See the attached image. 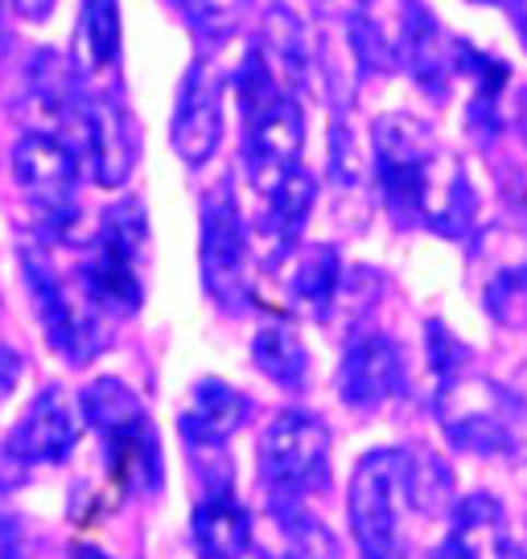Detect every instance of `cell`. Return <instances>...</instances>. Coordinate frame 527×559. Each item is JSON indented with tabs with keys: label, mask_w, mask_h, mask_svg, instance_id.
<instances>
[{
	"label": "cell",
	"mask_w": 527,
	"mask_h": 559,
	"mask_svg": "<svg viewBox=\"0 0 527 559\" xmlns=\"http://www.w3.org/2000/svg\"><path fill=\"white\" fill-rule=\"evenodd\" d=\"M186 416L194 424H202L207 432H214V437L231 440L247 419V395L235 391L231 383H223V379H202L194 386V403Z\"/></svg>",
	"instance_id": "cell-24"
},
{
	"label": "cell",
	"mask_w": 527,
	"mask_h": 559,
	"mask_svg": "<svg viewBox=\"0 0 527 559\" xmlns=\"http://www.w3.org/2000/svg\"><path fill=\"white\" fill-rule=\"evenodd\" d=\"M400 62H405L408 79L429 95H445L449 79L461 74L457 67V53L461 41H449V34L441 29V21L429 13V4L421 0H408L405 4V25H400Z\"/></svg>",
	"instance_id": "cell-15"
},
{
	"label": "cell",
	"mask_w": 527,
	"mask_h": 559,
	"mask_svg": "<svg viewBox=\"0 0 527 559\" xmlns=\"http://www.w3.org/2000/svg\"><path fill=\"white\" fill-rule=\"evenodd\" d=\"M0 539H21V514L9 502V486L0 481Z\"/></svg>",
	"instance_id": "cell-29"
},
{
	"label": "cell",
	"mask_w": 527,
	"mask_h": 559,
	"mask_svg": "<svg viewBox=\"0 0 527 559\" xmlns=\"http://www.w3.org/2000/svg\"><path fill=\"white\" fill-rule=\"evenodd\" d=\"M375 177L387 214L400 227H429L445 239L475 230L478 198L454 153H445L433 128L408 111H387L371 128Z\"/></svg>",
	"instance_id": "cell-1"
},
{
	"label": "cell",
	"mask_w": 527,
	"mask_h": 559,
	"mask_svg": "<svg viewBox=\"0 0 527 559\" xmlns=\"http://www.w3.org/2000/svg\"><path fill=\"white\" fill-rule=\"evenodd\" d=\"M379 297V276L371 272V267H351V272H342V284H338V297H335V309L326 317V325L335 321V325H359V317L367 313L371 305Z\"/></svg>",
	"instance_id": "cell-25"
},
{
	"label": "cell",
	"mask_w": 527,
	"mask_h": 559,
	"mask_svg": "<svg viewBox=\"0 0 527 559\" xmlns=\"http://www.w3.org/2000/svg\"><path fill=\"white\" fill-rule=\"evenodd\" d=\"M91 177L116 190L128 181L132 165H137V140L132 128L124 120V111L116 99H107L99 91H91V144H87Z\"/></svg>",
	"instance_id": "cell-17"
},
{
	"label": "cell",
	"mask_w": 527,
	"mask_h": 559,
	"mask_svg": "<svg viewBox=\"0 0 527 559\" xmlns=\"http://www.w3.org/2000/svg\"><path fill=\"white\" fill-rule=\"evenodd\" d=\"M79 174L83 153L54 132L34 128L13 148V177L50 239H67L79 218Z\"/></svg>",
	"instance_id": "cell-8"
},
{
	"label": "cell",
	"mask_w": 527,
	"mask_h": 559,
	"mask_svg": "<svg viewBox=\"0 0 527 559\" xmlns=\"http://www.w3.org/2000/svg\"><path fill=\"white\" fill-rule=\"evenodd\" d=\"M181 9L194 21V29H202L207 37H223L247 17L251 0H181Z\"/></svg>",
	"instance_id": "cell-26"
},
{
	"label": "cell",
	"mask_w": 527,
	"mask_h": 559,
	"mask_svg": "<svg viewBox=\"0 0 527 559\" xmlns=\"http://www.w3.org/2000/svg\"><path fill=\"white\" fill-rule=\"evenodd\" d=\"M239 107H244V160L256 193L272 190L277 181L301 169L305 148V116L297 91L281 83V74L268 67L264 50L247 53L239 70Z\"/></svg>",
	"instance_id": "cell-3"
},
{
	"label": "cell",
	"mask_w": 527,
	"mask_h": 559,
	"mask_svg": "<svg viewBox=\"0 0 527 559\" xmlns=\"http://www.w3.org/2000/svg\"><path fill=\"white\" fill-rule=\"evenodd\" d=\"M9 9L21 13V17H30V21H46L50 17V9H54V0H9Z\"/></svg>",
	"instance_id": "cell-30"
},
{
	"label": "cell",
	"mask_w": 527,
	"mask_h": 559,
	"mask_svg": "<svg viewBox=\"0 0 527 559\" xmlns=\"http://www.w3.org/2000/svg\"><path fill=\"white\" fill-rule=\"evenodd\" d=\"M181 444H186V456L194 465V477L202 481V498H214V493H235V461H231V449L223 437L207 432L202 424H194L190 416H181Z\"/></svg>",
	"instance_id": "cell-23"
},
{
	"label": "cell",
	"mask_w": 527,
	"mask_h": 559,
	"mask_svg": "<svg viewBox=\"0 0 527 559\" xmlns=\"http://www.w3.org/2000/svg\"><path fill=\"white\" fill-rule=\"evenodd\" d=\"M219 140H223V79L207 58H198L177 91L174 153L190 169H198L219 153Z\"/></svg>",
	"instance_id": "cell-12"
},
{
	"label": "cell",
	"mask_w": 527,
	"mask_h": 559,
	"mask_svg": "<svg viewBox=\"0 0 527 559\" xmlns=\"http://www.w3.org/2000/svg\"><path fill=\"white\" fill-rule=\"evenodd\" d=\"M264 559H338L335 535L293 498H268V543Z\"/></svg>",
	"instance_id": "cell-18"
},
{
	"label": "cell",
	"mask_w": 527,
	"mask_h": 559,
	"mask_svg": "<svg viewBox=\"0 0 527 559\" xmlns=\"http://www.w3.org/2000/svg\"><path fill=\"white\" fill-rule=\"evenodd\" d=\"M293 260V272H289V309L301 317H314V321H326L330 309H335L338 284H342V260H338L335 247L326 243H309L289 255Z\"/></svg>",
	"instance_id": "cell-19"
},
{
	"label": "cell",
	"mask_w": 527,
	"mask_h": 559,
	"mask_svg": "<svg viewBox=\"0 0 527 559\" xmlns=\"http://www.w3.org/2000/svg\"><path fill=\"white\" fill-rule=\"evenodd\" d=\"M466 358H470V349L461 346L441 321H429V362L437 370V379H449L457 370H466Z\"/></svg>",
	"instance_id": "cell-27"
},
{
	"label": "cell",
	"mask_w": 527,
	"mask_h": 559,
	"mask_svg": "<svg viewBox=\"0 0 527 559\" xmlns=\"http://www.w3.org/2000/svg\"><path fill=\"white\" fill-rule=\"evenodd\" d=\"M260 477L268 498L305 502L309 493L330 486V432L314 412L284 407L264 428L260 440Z\"/></svg>",
	"instance_id": "cell-9"
},
{
	"label": "cell",
	"mask_w": 527,
	"mask_h": 559,
	"mask_svg": "<svg viewBox=\"0 0 527 559\" xmlns=\"http://www.w3.org/2000/svg\"><path fill=\"white\" fill-rule=\"evenodd\" d=\"M437 419L445 437L466 453L515 456L527 449V412L519 400L475 370L437 379Z\"/></svg>",
	"instance_id": "cell-6"
},
{
	"label": "cell",
	"mask_w": 527,
	"mask_h": 559,
	"mask_svg": "<svg viewBox=\"0 0 527 559\" xmlns=\"http://www.w3.org/2000/svg\"><path fill=\"white\" fill-rule=\"evenodd\" d=\"M144 263H149V218L141 198H120L104 210L99 230L74 276L95 309L107 317H132L144 305Z\"/></svg>",
	"instance_id": "cell-5"
},
{
	"label": "cell",
	"mask_w": 527,
	"mask_h": 559,
	"mask_svg": "<svg viewBox=\"0 0 527 559\" xmlns=\"http://www.w3.org/2000/svg\"><path fill=\"white\" fill-rule=\"evenodd\" d=\"M445 547L454 559H527L524 547L511 539L507 514L491 493H466L449 510Z\"/></svg>",
	"instance_id": "cell-16"
},
{
	"label": "cell",
	"mask_w": 527,
	"mask_h": 559,
	"mask_svg": "<svg viewBox=\"0 0 527 559\" xmlns=\"http://www.w3.org/2000/svg\"><path fill=\"white\" fill-rule=\"evenodd\" d=\"M454 507V473L445 461L417 449L367 453L347 493L363 559H412V519H441Z\"/></svg>",
	"instance_id": "cell-2"
},
{
	"label": "cell",
	"mask_w": 527,
	"mask_h": 559,
	"mask_svg": "<svg viewBox=\"0 0 527 559\" xmlns=\"http://www.w3.org/2000/svg\"><path fill=\"white\" fill-rule=\"evenodd\" d=\"M198 260H202V284L214 305L227 313H244L251 305V247H247V227L231 181H219L202 198Z\"/></svg>",
	"instance_id": "cell-10"
},
{
	"label": "cell",
	"mask_w": 527,
	"mask_h": 559,
	"mask_svg": "<svg viewBox=\"0 0 527 559\" xmlns=\"http://www.w3.org/2000/svg\"><path fill=\"white\" fill-rule=\"evenodd\" d=\"M190 535L207 559H239L251 547V514L235 502V493H214L194 507Z\"/></svg>",
	"instance_id": "cell-20"
},
{
	"label": "cell",
	"mask_w": 527,
	"mask_h": 559,
	"mask_svg": "<svg viewBox=\"0 0 527 559\" xmlns=\"http://www.w3.org/2000/svg\"><path fill=\"white\" fill-rule=\"evenodd\" d=\"M405 386V358L387 333H359L342 354L338 395L354 412H379Z\"/></svg>",
	"instance_id": "cell-13"
},
{
	"label": "cell",
	"mask_w": 527,
	"mask_h": 559,
	"mask_svg": "<svg viewBox=\"0 0 527 559\" xmlns=\"http://www.w3.org/2000/svg\"><path fill=\"white\" fill-rule=\"evenodd\" d=\"M0 559H25L21 539H0Z\"/></svg>",
	"instance_id": "cell-32"
},
{
	"label": "cell",
	"mask_w": 527,
	"mask_h": 559,
	"mask_svg": "<svg viewBox=\"0 0 527 559\" xmlns=\"http://www.w3.org/2000/svg\"><path fill=\"white\" fill-rule=\"evenodd\" d=\"M74 440H79V419L71 400L62 395V386H46L9 432L0 449V465L21 473L34 465H62L74 453Z\"/></svg>",
	"instance_id": "cell-11"
},
{
	"label": "cell",
	"mask_w": 527,
	"mask_h": 559,
	"mask_svg": "<svg viewBox=\"0 0 527 559\" xmlns=\"http://www.w3.org/2000/svg\"><path fill=\"white\" fill-rule=\"evenodd\" d=\"M478 263L482 272V300L491 317L503 325H515V305L527 300V235L519 227L494 223L478 235Z\"/></svg>",
	"instance_id": "cell-14"
},
{
	"label": "cell",
	"mask_w": 527,
	"mask_h": 559,
	"mask_svg": "<svg viewBox=\"0 0 527 559\" xmlns=\"http://www.w3.org/2000/svg\"><path fill=\"white\" fill-rule=\"evenodd\" d=\"M482 4H507V0H482Z\"/></svg>",
	"instance_id": "cell-34"
},
{
	"label": "cell",
	"mask_w": 527,
	"mask_h": 559,
	"mask_svg": "<svg viewBox=\"0 0 527 559\" xmlns=\"http://www.w3.org/2000/svg\"><path fill=\"white\" fill-rule=\"evenodd\" d=\"M21 272H25V288L37 309V321L46 330L50 342L71 367H87L91 358L107 346V321L112 317L104 309H95L91 297L83 293L79 276L62 280V272L50 263V255L42 247H21Z\"/></svg>",
	"instance_id": "cell-7"
},
{
	"label": "cell",
	"mask_w": 527,
	"mask_h": 559,
	"mask_svg": "<svg viewBox=\"0 0 527 559\" xmlns=\"http://www.w3.org/2000/svg\"><path fill=\"white\" fill-rule=\"evenodd\" d=\"M17 379H21V354L9 346H0V403L13 395Z\"/></svg>",
	"instance_id": "cell-28"
},
{
	"label": "cell",
	"mask_w": 527,
	"mask_h": 559,
	"mask_svg": "<svg viewBox=\"0 0 527 559\" xmlns=\"http://www.w3.org/2000/svg\"><path fill=\"white\" fill-rule=\"evenodd\" d=\"M83 416L95 428V437L104 440L107 456V481L120 493L149 498L161 486V449L153 419L144 412L141 395L124 379H95L83 386Z\"/></svg>",
	"instance_id": "cell-4"
},
{
	"label": "cell",
	"mask_w": 527,
	"mask_h": 559,
	"mask_svg": "<svg viewBox=\"0 0 527 559\" xmlns=\"http://www.w3.org/2000/svg\"><path fill=\"white\" fill-rule=\"evenodd\" d=\"M251 362L284 391H301L309 379V354L301 346L297 330L284 321H272L251 337Z\"/></svg>",
	"instance_id": "cell-22"
},
{
	"label": "cell",
	"mask_w": 527,
	"mask_h": 559,
	"mask_svg": "<svg viewBox=\"0 0 527 559\" xmlns=\"http://www.w3.org/2000/svg\"><path fill=\"white\" fill-rule=\"evenodd\" d=\"M74 559H112V556L99 551V547H91V543H79V547H74Z\"/></svg>",
	"instance_id": "cell-33"
},
{
	"label": "cell",
	"mask_w": 527,
	"mask_h": 559,
	"mask_svg": "<svg viewBox=\"0 0 527 559\" xmlns=\"http://www.w3.org/2000/svg\"><path fill=\"white\" fill-rule=\"evenodd\" d=\"M507 13L515 17V25H519V37H524V46H527V0H507Z\"/></svg>",
	"instance_id": "cell-31"
},
{
	"label": "cell",
	"mask_w": 527,
	"mask_h": 559,
	"mask_svg": "<svg viewBox=\"0 0 527 559\" xmlns=\"http://www.w3.org/2000/svg\"><path fill=\"white\" fill-rule=\"evenodd\" d=\"M71 62L83 79H104L120 62V0H83Z\"/></svg>",
	"instance_id": "cell-21"
}]
</instances>
